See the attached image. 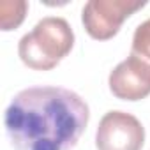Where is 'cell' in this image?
Listing matches in <instances>:
<instances>
[{
	"label": "cell",
	"instance_id": "6da1fadb",
	"mask_svg": "<svg viewBox=\"0 0 150 150\" xmlns=\"http://www.w3.org/2000/svg\"><path fill=\"white\" fill-rule=\"evenodd\" d=\"M90 118L87 103L62 87H30L16 94L4 115L16 150H71Z\"/></svg>",
	"mask_w": 150,
	"mask_h": 150
},
{
	"label": "cell",
	"instance_id": "7a4b0ae2",
	"mask_svg": "<svg viewBox=\"0 0 150 150\" xmlns=\"http://www.w3.org/2000/svg\"><path fill=\"white\" fill-rule=\"evenodd\" d=\"M74 32L67 20L46 16L20 39L18 53L21 62L34 71H50L71 53Z\"/></svg>",
	"mask_w": 150,
	"mask_h": 150
},
{
	"label": "cell",
	"instance_id": "3957f363",
	"mask_svg": "<svg viewBox=\"0 0 150 150\" xmlns=\"http://www.w3.org/2000/svg\"><path fill=\"white\" fill-rule=\"evenodd\" d=\"M145 6V0H90L81 11V21L92 39L108 41L118 34L129 16Z\"/></svg>",
	"mask_w": 150,
	"mask_h": 150
},
{
	"label": "cell",
	"instance_id": "277c9868",
	"mask_svg": "<svg viewBox=\"0 0 150 150\" xmlns=\"http://www.w3.org/2000/svg\"><path fill=\"white\" fill-rule=\"evenodd\" d=\"M145 143V127L125 111H108L97 127V150H141Z\"/></svg>",
	"mask_w": 150,
	"mask_h": 150
},
{
	"label": "cell",
	"instance_id": "5b68a950",
	"mask_svg": "<svg viewBox=\"0 0 150 150\" xmlns=\"http://www.w3.org/2000/svg\"><path fill=\"white\" fill-rule=\"evenodd\" d=\"M110 90L117 99L139 101L150 96V64L129 55L110 72Z\"/></svg>",
	"mask_w": 150,
	"mask_h": 150
},
{
	"label": "cell",
	"instance_id": "8992f818",
	"mask_svg": "<svg viewBox=\"0 0 150 150\" xmlns=\"http://www.w3.org/2000/svg\"><path fill=\"white\" fill-rule=\"evenodd\" d=\"M28 4L25 0H14V2H9V0H4L0 4V25H2V30H13L16 27L21 25V21L25 20Z\"/></svg>",
	"mask_w": 150,
	"mask_h": 150
},
{
	"label": "cell",
	"instance_id": "52a82bcc",
	"mask_svg": "<svg viewBox=\"0 0 150 150\" xmlns=\"http://www.w3.org/2000/svg\"><path fill=\"white\" fill-rule=\"evenodd\" d=\"M131 53L150 64V18L136 27Z\"/></svg>",
	"mask_w": 150,
	"mask_h": 150
}]
</instances>
